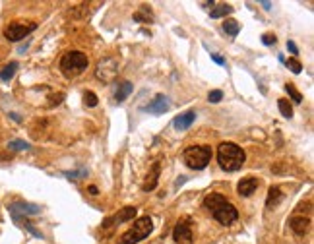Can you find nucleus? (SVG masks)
<instances>
[{"mask_svg": "<svg viewBox=\"0 0 314 244\" xmlns=\"http://www.w3.org/2000/svg\"><path fill=\"white\" fill-rule=\"evenodd\" d=\"M204 207H208L209 211H211V215H213V219H215L217 223L225 225V227L231 225V223H235V221L239 219L237 207L227 200L223 194H217V192L208 194V196L204 198Z\"/></svg>", "mask_w": 314, "mask_h": 244, "instance_id": "1", "label": "nucleus"}, {"mask_svg": "<svg viewBox=\"0 0 314 244\" xmlns=\"http://www.w3.org/2000/svg\"><path fill=\"white\" fill-rule=\"evenodd\" d=\"M244 161H246V153L237 144L223 142V144L217 147V163H219V167L223 171L227 172L239 171L240 167L244 165Z\"/></svg>", "mask_w": 314, "mask_h": 244, "instance_id": "2", "label": "nucleus"}, {"mask_svg": "<svg viewBox=\"0 0 314 244\" xmlns=\"http://www.w3.org/2000/svg\"><path fill=\"white\" fill-rule=\"evenodd\" d=\"M88 64H90V60L82 51H70L60 58V72H62L64 78L72 80V78H78L88 68Z\"/></svg>", "mask_w": 314, "mask_h": 244, "instance_id": "3", "label": "nucleus"}, {"mask_svg": "<svg viewBox=\"0 0 314 244\" xmlns=\"http://www.w3.org/2000/svg\"><path fill=\"white\" fill-rule=\"evenodd\" d=\"M182 159L186 163V167L194 169V171H202L206 169L211 159V147L209 145H190L184 149Z\"/></svg>", "mask_w": 314, "mask_h": 244, "instance_id": "4", "label": "nucleus"}, {"mask_svg": "<svg viewBox=\"0 0 314 244\" xmlns=\"http://www.w3.org/2000/svg\"><path fill=\"white\" fill-rule=\"evenodd\" d=\"M151 230H153V221H151V217H140L134 223V227H130V229L120 236V244L140 242V240H144L146 236H150Z\"/></svg>", "mask_w": 314, "mask_h": 244, "instance_id": "5", "label": "nucleus"}, {"mask_svg": "<svg viewBox=\"0 0 314 244\" xmlns=\"http://www.w3.org/2000/svg\"><path fill=\"white\" fill-rule=\"evenodd\" d=\"M119 74V60L115 57H105L97 62V70L95 76L97 80H101L103 84H111Z\"/></svg>", "mask_w": 314, "mask_h": 244, "instance_id": "6", "label": "nucleus"}, {"mask_svg": "<svg viewBox=\"0 0 314 244\" xmlns=\"http://www.w3.org/2000/svg\"><path fill=\"white\" fill-rule=\"evenodd\" d=\"M37 24L35 22H12L4 29V37L8 41H22L26 35H30L31 31H35Z\"/></svg>", "mask_w": 314, "mask_h": 244, "instance_id": "7", "label": "nucleus"}, {"mask_svg": "<svg viewBox=\"0 0 314 244\" xmlns=\"http://www.w3.org/2000/svg\"><path fill=\"white\" fill-rule=\"evenodd\" d=\"M8 209H10V215H12V219H14L16 223L22 221L24 217L41 213V207H39V205H35V203H26V201H14V203L8 205Z\"/></svg>", "mask_w": 314, "mask_h": 244, "instance_id": "8", "label": "nucleus"}, {"mask_svg": "<svg viewBox=\"0 0 314 244\" xmlns=\"http://www.w3.org/2000/svg\"><path fill=\"white\" fill-rule=\"evenodd\" d=\"M173 240L175 244H192V229H190V221L188 219H180L177 227L173 230Z\"/></svg>", "mask_w": 314, "mask_h": 244, "instance_id": "9", "label": "nucleus"}, {"mask_svg": "<svg viewBox=\"0 0 314 244\" xmlns=\"http://www.w3.org/2000/svg\"><path fill=\"white\" fill-rule=\"evenodd\" d=\"M136 207H124L122 211H119L115 217H109V219H105L103 221V229H111L113 225H117V223H124V221H130V219H134L136 217Z\"/></svg>", "mask_w": 314, "mask_h": 244, "instance_id": "10", "label": "nucleus"}, {"mask_svg": "<svg viewBox=\"0 0 314 244\" xmlns=\"http://www.w3.org/2000/svg\"><path fill=\"white\" fill-rule=\"evenodd\" d=\"M159 174H161V163L157 161V163L151 165L150 172H148V176H146V182L142 184V190H144V192L155 190V188H157V182H159Z\"/></svg>", "mask_w": 314, "mask_h": 244, "instance_id": "11", "label": "nucleus"}, {"mask_svg": "<svg viewBox=\"0 0 314 244\" xmlns=\"http://www.w3.org/2000/svg\"><path fill=\"white\" fill-rule=\"evenodd\" d=\"M169 99L165 97V95H155V99L151 101L150 105L144 109V111H148L151 115H165L167 111H169Z\"/></svg>", "mask_w": 314, "mask_h": 244, "instance_id": "12", "label": "nucleus"}, {"mask_svg": "<svg viewBox=\"0 0 314 244\" xmlns=\"http://www.w3.org/2000/svg\"><path fill=\"white\" fill-rule=\"evenodd\" d=\"M289 225H291V229L295 234H306L308 230H310V219L308 217H302V215H295L291 217V221H289Z\"/></svg>", "mask_w": 314, "mask_h": 244, "instance_id": "13", "label": "nucleus"}, {"mask_svg": "<svg viewBox=\"0 0 314 244\" xmlns=\"http://www.w3.org/2000/svg\"><path fill=\"white\" fill-rule=\"evenodd\" d=\"M256 188H258V178L248 176V178H242V180L239 182L237 192H239V196H242V198H248V196H252V194H254Z\"/></svg>", "mask_w": 314, "mask_h": 244, "instance_id": "14", "label": "nucleus"}, {"mask_svg": "<svg viewBox=\"0 0 314 244\" xmlns=\"http://www.w3.org/2000/svg\"><path fill=\"white\" fill-rule=\"evenodd\" d=\"M196 120V113L194 111H186V113H182V115L175 116V120H173V126L177 130H188L192 124H194Z\"/></svg>", "mask_w": 314, "mask_h": 244, "instance_id": "15", "label": "nucleus"}, {"mask_svg": "<svg viewBox=\"0 0 314 244\" xmlns=\"http://www.w3.org/2000/svg\"><path fill=\"white\" fill-rule=\"evenodd\" d=\"M283 200V192L279 190L277 186H271L268 190V198H266V207L271 209V207H275L279 201Z\"/></svg>", "mask_w": 314, "mask_h": 244, "instance_id": "16", "label": "nucleus"}, {"mask_svg": "<svg viewBox=\"0 0 314 244\" xmlns=\"http://www.w3.org/2000/svg\"><path fill=\"white\" fill-rule=\"evenodd\" d=\"M231 12H233L231 4H213L211 10H209V16L211 18H223V16H229Z\"/></svg>", "mask_w": 314, "mask_h": 244, "instance_id": "17", "label": "nucleus"}, {"mask_svg": "<svg viewBox=\"0 0 314 244\" xmlns=\"http://www.w3.org/2000/svg\"><path fill=\"white\" fill-rule=\"evenodd\" d=\"M132 89H134V87H132L130 82H122V84L119 86V89L115 91V101H117V103H122V101L132 93Z\"/></svg>", "mask_w": 314, "mask_h": 244, "instance_id": "18", "label": "nucleus"}, {"mask_svg": "<svg viewBox=\"0 0 314 244\" xmlns=\"http://www.w3.org/2000/svg\"><path fill=\"white\" fill-rule=\"evenodd\" d=\"M18 62H10V64H6L2 70H0V80H4V82H10L12 78H14V74L18 72Z\"/></svg>", "mask_w": 314, "mask_h": 244, "instance_id": "19", "label": "nucleus"}, {"mask_svg": "<svg viewBox=\"0 0 314 244\" xmlns=\"http://www.w3.org/2000/svg\"><path fill=\"white\" fill-rule=\"evenodd\" d=\"M223 31L227 35H231V37H237L240 31V26L237 20H225L223 22Z\"/></svg>", "mask_w": 314, "mask_h": 244, "instance_id": "20", "label": "nucleus"}, {"mask_svg": "<svg viewBox=\"0 0 314 244\" xmlns=\"http://www.w3.org/2000/svg\"><path fill=\"white\" fill-rule=\"evenodd\" d=\"M277 107H279V113H281L285 118H291V116H293V107H291V101L279 99V101H277Z\"/></svg>", "mask_w": 314, "mask_h": 244, "instance_id": "21", "label": "nucleus"}, {"mask_svg": "<svg viewBox=\"0 0 314 244\" xmlns=\"http://www.w3.org/2000/svg\"><path fill=\"white\" fill-rule=\"evenodd\" d=\"M134 22L150 24V22H153V16H151V12L148 10V8H142L140 12H136V14H134Z\"/></svg>", "mask_w": 314, "mask_h": 244, "instance_id": "22", "label": "nucleus"}, {"mask_svg": "<svg viewBox=\"0 0 314 244\" xmlns=\"http://www.w3.org/2000/svg\"><path fill=\"white\" fill-rule=\"evenodd\" d=\"M31 145L28 142H24V140H12L10 144H8V149H12V151H26V149H30Z\"/></svg>", "mask_w": 314, "mask_h": 244, "instance_id": "23", "label": "nucleus"}, {"mask_svg": "<svg viewBox=\"0 0 314 244\" xmlns=\"http://www.w3.org/2000/svg\"><path fill=\"white\" fill-rule=\"evenodd\" d=\"M285 91L289 93V97L293 99V103H300L302 101V95L297 91V87L293 86V84H285Z\"/></svg>", "mask_w": 314, "mask_h": 244, "instance_id": "24", "label": "nucleus"}, {"mask_svg": "<svg viewBox=\"0 0 314 244\" xmlns=\"http://www.w3.org/2000/svg\"><path fill=\"white\" fill-rule=\"evenodd\" d=\"M285 64H287V68H291V70H293V74H300V72H302V64H300L297 58H289Z\"/></svg>", "mask_w": 314, "mask_h": 244, "instance_id": "25", "label": "nucleus"}, {"mask_svg": "<svg viewBox=\"0 0 314 244\" xmlns=\"http://www.w3.org/2000/svg\"><path fill=\"white\" fill-rule=\"evenodd\" d=\"M84 103L88 105V107H95L99 99H97V95L93 93V91H86V95H84Z\"/></svg>", "mask_w": 314, "mask_h": 244, "instance_id": "26", "label": "nucleus"}, {"mask_svg": "<svg viewBox=\"0 0 314 244\" xmlns=\"http://www.w3.org/2000/svg\"><path fill=\"white\" fill-rule=\"evenodd\" d=\"M208 99H209V103H219V101L223 99V91H219V89H213V91H209Z\"/></svg>", "mask_w": 314, "mask_h": 244, "instance_id": "27", "label": "nucleus"}, {"mask_svg": "<svg viewBox=\"0 0 314 244\" xmlns=\"http://www.w3.org/2000/svg\"><path fill=\"white\" fill-rule=\"evenodd\" d=\"M86 174H88V171H86V169H82L80 172H68V171L64 172V176H66V178H72V180H76V178H84Z\"/></svg>", "mask_w": 314, "mask_h": 244, "instance_id": "28", "label": "nucleus"}, {"mask_svg": "<svg viewBox=\"0 0 314 244\" xmlns=\"http://www.w3.org/2000/svg\"><path fill=\"white\" fill-rule=\"evenodd\" d=\"M275 41H277V39H275V35H273V33H264V35H262V43L264 45H275Z\"/></svg>", "mask_w": 314, "mask_h": 244, "instance_id": "29", "label": "nucleus"}, {"mask_svg": "<svg viewBox=\"0 0 314 244\" xmlns=\"http://www.w3.org/2000/svg\"><path fill=\"white\" fill-rule=\"evenodd\" d=\"M64 99V93H57V95H53V97H51V105H53V107H55V105H59L60 101Z\"/></svg>", "mask_w": 314, "mask_h": 244, "instance_id": "30", "label": "nucleus"}, {"mask_svg": "<svg viewBox=\"0 0 314 244\" xmlns=\"http://www.w3.org/2000/svg\"><path fill=\"white\" fill-rule=\"evenodd\" d=\"M211 60H213V62H217L219 66H223V64H225V60L221 58V55H215V53L211 55Z\"/></svg>", "mask_w": 314, "mask_h": 244, "instance_id": "31", "label": "nucleus"}, {"mask_svg": "<svg viewBox=\"0 0 314 244\" xmlns=\"http://www.w3.org/2000/svg\"><path fill=\"white\" fill-rule=\"evenodd\" d=\"M287 49H289V51H291L293 55H297V53H299V49H297V45L293 43V41H287Z\"/></svg>", "mask_w": 314, "mask_h": 244, "instance_id": "32", "label": "nucleus"}, {"mask_svg": "<svg viewBox=\"0 0 314 244\" xmlns=\"http://www.w3.org/2000/svg\"><path fill=\"white\" fill-rule=\"evenodd\" d=\"M184 180H186V176H180L179 180H177V186H180V184H184Z\"/></svg>", "mask_w": 314, "mask_h": 244, "instance_id": "33", "label": "nucleus"}, {"mask_svg": "<svg viewBox=\"0 0 314 244\" xmlns=\"http://www.w3.org/2000/svg\"><path fill=\"white\" fill-rule=\"evenodd\" d=\"M10 116H12V118H14L16 122H22V116H18V115H14V113H12V115H10Z\"/></svg>", "mask_w": 314, "mask_h": 244, "instance_id": "34", "label": "nucleus"}, {"mask_svg": "<svg viewBox=\"0 0 314 244\" xmlns=\"http://www.w3.org/2000/svg\"><path fill=\"white\" fill-rule=\"evenodd\" d=\"M88 190H90V194H97V192H99V190H97L95 186H90Z\"/></svg>", "mask_w": 314, "mask_h": 244, "instance_id": "35", "label": "nucleus"}, {"mask_svg": "<svg viewBox=\"0 0 314 244\" xmlns=\"http://www.w3.org/2000/svg\"><path fill=\"white\" fill-rule=\"evenodd\" d=\"M262 6H264L266 10H271V4H269V2H262Z\"/></svg>", "mask_w": 314, "mask_h": 244, "instance_id": "36", "label": "nucleus"}]
</instances>
